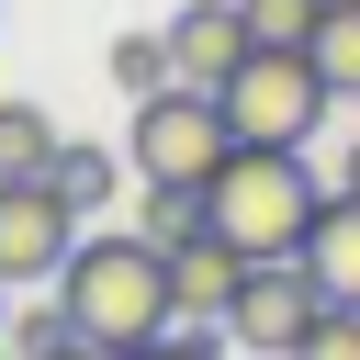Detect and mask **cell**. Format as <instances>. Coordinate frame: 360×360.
<instances>
[{
	"label": "cell",
	"mask_w": 360,
	"mask_h": 360,
	"mask_svg": "<svg viewBox=\"0 0 360 360\" xmlns=\"http://www.w3.org/2000/svg\"><path fill=\"white\" fill-rule=\"evenodd\" d=\"M56 304L101 349H146L158 326H180V292H169V248L158 236H79L68 270H56Z\"/></svg>",
	"instance_id": "6da1fadb"
},
{
	"label": "cell",
	"mask_w": 360,
	"mask_h": 360,
	"mask_svg": "<svg viewBox=\"0 0 360 360\" xmlns=\"http://www.w3.org/2000/svg\"><path fill=\"white\" fill-rule=\"evenodd\" d=\"M326 191H338V180H326ZM326 191H315V169H304V146H225V169L202 180V225L236 236L248 259H292V248L315 236Z\"/></svg>",
	"instance_id": "7a4b0ae2"
},
{
	"label": "cell",
	"mask_w": 360,
	"mask_h": 360,
	"mask_svg": "<svg viewBox=\"0 0 360 360\" xmlns=\"http://www.w3.org/2000/svg\"><path fill=\"white\" fill-rule=\"evenodd\" d=\"M326 79H315V56L304 45H248L236 68H225V124H236V146H304L315 124H326Z\"/></svg>",
	"instance_id": "3957f363"
},
{
	"label": "cell",
	"mask_w": 360,
	"mask_h": 360,
	"mask_svg": "<svg viewBox=\"0 0 360 360\" xmlns=\"http://www.w3.org/2000/svg\"><path fill=\"white\" fill-rule=\"evenodd\" d=\"M225 146H236L225 90L169 79V90H146V101H135V180H180V191H202V180L225 169Z\"/></svg>",
	"instance_id": "277c9868"
},
{
	"label": "cell",
	"mask_w": 360,
	"mask_h": 360,
	"mask_svg": "<svg viewBox=\"0 0 360 360\" xmlns=\"http://www.w3.org/2000/svg\"><path fill=\"white\" fill-rule=\"evenodd\" d=\"M326 304H338V292H326L304 259H248L236 292H225V349H248V360H292L304 326H315Z\"/></svg>",
	"instance_id": "5b68a950"
},
{
	"label": "cell",
	"mask_w": 360,
	"mask_h": 360,
	"mask_svg": "<svg viewBox=\"0 0 360 360\" xmlns=\"http://www.w3.org/2000/svg\"><path fill=\"white\" fill-rule=\"evenodd\" d=\"M68 248H79V202H68L45 169L0 180V281H56Z\"/></svg>",
	"instance_id": "8992f818"
},
{
	"label": "cell",
	"mask_w": 360,
	"mask_h": 360,
	"mask_svg": "<svg viewBox=\"0 0 360 360\" xmlns=\"http://www.w3.org/2000/svg\"><path fill=\"white\" fill-rule=\"evenodd\" d=\"M158 34H169V68L202 79V90H225V68L248 56V11H236V0H180Z\"/></svg>",
	"instance_id": "52a82bcc"
},
{
	"label": "cell",
	"mask_w": 360,
	"mask_h": 360,
	"mask_svg": "<svg viewBox=\"0 0 360 360\" xmlns=\"http://www.w3.org/2000/svg\"><path fill=\"white\" fill-rule=\"evenodd\" d=\"M236 270H248V248H236V236H214V225H191V236L169 248L180 326H225V292H236Z\"/></svg>",
	"instance_id": "ba28073f"
},
{
	"label": "cell",
	"mask_w": 360,
	"mask_h": 360,
	"mask_svg": "<svg viewBox=\"0 0 360 360\" xmlns=\"http://www.w3.org/2000/svg\"><path fill=\"white\" fill-rule=\"evenodd\" d=\"M338 304H360V191H326V214H315V236L292 248Z\"/></svg>",
	"instance_id": "9c48e42d"
},
{
	"label": "cell",
	"mask_w": 360,
	"mask_h": 360,
	"mask_svg": "<svg viewBox=\"0 0 360 360\" xmlns=\"http://www.w3.org/2000/svg\"><path fill=\"white\" fill-rule=\"evenodd\" d=\"M45 180H56V191H68L79 214H101V202L124 191V158H112V146H79V135H56V158H45Z\"/></svg>",
	"instance_id": "30bf717a"
},
{
	"label": "cell",
	"mask_w": 360,
	"mask_h": 360,
	"mask_svg": "<svg viewBox=\"0 0 360 360\" xmlns=\"http://www.w3.org/2000/svg\"><path fill=\"white\" fill-rule=\"evenodd\" d=\"M304 56H315V79H326L338 101H360V0H338V11H315V34H304Z\"/></svg>",
	"instance_id": "8fae6325"
},
{
	"label": "cell",
	"mask_w": 360,
	"mask_h": 360,
	"mask_svg": "<svg viewBox=\"0 0 360 360\" xmlns=\"http://www.w3.org/2000/svg\"><path fill=\"white\" fill-rule=\"evenodd\" d=\"M45 158H56L45 101H0V180H22V169H45Z\"/></svg>",
	"instance_id": "7c38bea8"
},
{
	"label": "cell",
	"mask_w": 360,
	"mask_h": 360,
	"mask_svg": "<svg viewBox=\"0 0 360 360\" xmlns=\"http://www.w3.org/2000/svg\"><path fill=\"white\" fill-rule=\"evenodd\" d=\"M180 68H169V34H112V90L124 101H146V90H169Z\"/></svg>",
	"instance_id": "4fadbf2b"
},
{
	"label": "cell",
	"mask_w": 360,
	"mask_h": 360,
	"mask_svg": "<svg viewBox=\"0 0 360 360\" xmlns=\"http://www.w3.org/2000/svg\"><path fill=\"white\" fill-rule=\"evenodd\" d=\"M202 225V191H180V180H146V202H135V236H158V248H180Z\"/></svg>",
	"instance_id": "5bb4252c"
},
{
	"label": "cell",
	"mask_w": 360,
	"mask_h": 360,
	"mask_svg": "<svg viewBox=\"0 0 360 360\" xmlns=\"http://www.w3.org/2000/svg\"><path fill=\"white\" fill-rule=\"evenodd\" d=\"M56 338H68V304H56V281H45V304H11V338H0V349H11V360H45Z\"/></svg>",
	"instance_id": "9a60e30c"
},
{
	"label": "cell",
	"mask_w": 360,
	"mask_h": 360,
	"mask_svg": "<svg viewBox=\"0 0 360 360\" xmlns=\"http://www.w3.org/2000/svg\"><path fill=\"white\" fill-rule=\"evenodd\" d=\"M248 11V45H304L315 34V0H236Z\"/></svg>",
	"instance_id": "2e32d148"
},
{
	"label": "cell",
	"mask_w": 360,
	"mask_h": 360,
	"mask_svg": "<svg viewBox=\"0 0 360 360\" xmlns=\"http://www.w3.org/2000/svg\"><path fill=\"white\" fill-rule=\"evenodd\" d=\"M292 360H360V304H326L315 326H304V349Z\"/></svg>",
	"instance_id": "e0dca14e"
},
{
	"label": "cell",
	"mask_w": 360,
	"mask_h": 360,
	"mask_svg": "<svg viewBox=\"0 0 360 360\" xmlns=\"http://www.w3.org/2000/svg\"><path fill=\"white\" fill-rule=\"evenodd\" d=\"M124 360H225V349H214L202 326H158V338H146V349H124Z\"/></svg>",
	"instance_id": "ac0fdd59"
},
{
	"label": "cell",
	"mask_w": 360,
	"mask_h": 360,
	"mask_svg": "<svg viewBox=\"0 0 360 360\" xmlns=\"http://www.w3.org/2000/svg\"><path fill=\"white\" fill-rule=\"evenodd\" d=\"M45 360H124V349H101V338H79V326H68V338H56Z\"/></svg>",
	"instance_id": "d6986e66"
},
{
	"label": "cell",
	"mask_w": 360,
	"mask_h": 360,
	"mask_svg": "<svg viewBox=\"0 0 360 360\" xmlns=\"http://www.w3.org/2000/svg\"><path fill=\"white\" fill-rule=\"evenodd\" d=\"M338 191H360V146H349V158H338Z\"/></svg>",
	"instance_id": "ffe728a7"
},
{
	"label": "cell",
	"mask_w": 360,
	"mask_h": 360,
	"mask_svg": "<svg viewBox=\"0 0 360 360\" xmlns=\"http://www.w3.org/2000/svg\"><path fill=\"white\" fill-rule=\"evenodd\" d=\"M0 338H11V281H0Z\"/></svg>",
	"instance_id": "44dd1931"
},
{
	"label": "cell",
	"mask_w": 360,
	"mask_h": 360,
	"mask_svg": "<svg viewBox=\"0 0 360 360\" xmlns=\"http://www.w3.org/2000/svg\"><path fill=\"white\" fill-rule=\"evenodd\" d=\"M315 11H338V0H315Z\"/></svg>",
	"instance_id": "7402d4cb"
},
{
	"label": "cell",
	"mask_w": 360,
	"mask_h": 360,
	"mask_svg": "<svg viewBox=\"0 0 360 360\" xmlns=\"http://www.w3.org/2000/svg\"><path fill=\"white\" fill-rule=\"evenodd\" d=\"M0 360H11V349H0Z\"/></svg>",
	"instance_id": "603a6c76"
}]
</instances>
